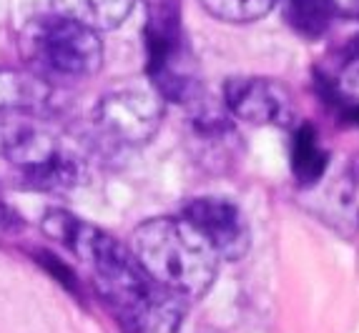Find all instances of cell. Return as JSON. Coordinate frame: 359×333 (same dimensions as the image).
Returning a JSON list of instances; mask_svg holds the SVG:
<instances>
[{
    "label": "cell",
    "mask_w": 359,
    "mask_h": 333,
    "mask_svg": "<svg viewBox=\"0 0 359 333\" xmlns=\"http://www.w3.org/2000/svg\"><path fill=\"white\" fill-rule=\"evenodd\" d=\"M181 218H186L201 236L214 246L222 261L244 258L249 250V223L239 206H233L226 198H194L184 206Z\"/></svg>",
    "instance_id": "obj_8"
},
{
    "label": "cell",
    "mask_w": 359,
    "mask_h": 333,
    "mask_svg": "<svg viewBox=\"0 0 359 333\" xmlns=\"http://www.w3.org/2000/svg\"><path fill=\"white\" fill-rule=\"evenodd\" d=\"M330 168V153L319 143V133L311 123H302L292 136V171L302 188H311L324 178Z\"/></svg>",
    "instance_id": "obj_11"
},
{
    "label": "cell",
    "mask_w": 359,
    "mask_h": 333,
    "mask_svg": "<svg viewBox=\"0 0 359 333\" xmlns=\"http://www.w3.org/2000/svg\"><path fill=\"white\" fill-rule=\"evenodd\" d=\"M90 263L93 283L123 333H176L186 298L166 291L146 274L131 248L101 228L83 223L71 246Z\"/></svg>",
    "instance_id": "obj_1"
},
{
    "label": "cell",
    "mask_w": 359,
    "mask_h": 333,
    "mask_svg": "<svg viewBox=\"0 0 359 333\" xmlns=\"http://www.w3.org/2000/svg\"><path fill=\"white\" fill-rule=\"evenodd\" d=\"M224 108L249 125H289L294 118V101L287 85L259 76L229 78L224 83Z\"/></svg>",
    "instance_id": "obj_7"
},
{
    "label": "cell",
    "mask_w": 359,
    "mask_h": 333,
    "mask_svg": "<svg viewBox=\"0 0 359 333\" xmlns=\"http://www.w3.org/2000/svg\"><path fill=\"white\" fill-rule=\"evenodd\" d=\"M334 18L359 20V0H330Z\"/></svg>",
    "instance_id": "obj_16"
},
{
    "label": "cell",
    "mask_w": 359,
    "mask_h": 333,
    "mask_svg": "<svg viewBox=\"0 0 359 333\" xmlns=\"http://www.w3.org/2000/svg\"><path fill=\"white\" fill-rule=\"evenodd\" d=\"M339 113H341V118L349 120V123L357 125V128H359V103H357V101H354V103H347V106H341V108H339Z\"/></svg>",
    "instance_id": "obj_17"
},
{
    "label": "cell",
    "mask_w": 359,
    "mask_h": 333,
    "mask_svg": "<svg viewBox=\"0 0 359 333\" xmlns=\"http://www.w3.org/2000/svg\"><path fill=\"white\" fill-rule=\"evenodd\" d=\"M23 50L33 73L48 83L93 78L103 66L101 33L55 13L28 23Z\"/></svg>",
    "instance_id": "obj_5"
},
{
    "label": "cell",
    "mask_w": 359,
    "mask_h": 333,
    "mask_svg": "<svg viewBox=\"0 0 359 333\" xmlns=\"http://www.w3.org/2000/svg\"><path fill=\"white\" fill-rule=\"evenodd\" d=\"M53 101V83L33 71H13L0 68V113L3 111H23L41 113L48 111Z\"/></svg>",
    "instance_id": "obj_9"
},
{
    "label": "cell",
    "mask_w": 359,
    "mask_h": 333,
    "mask_svg": "<svg viewBox=\"0 0 359 333\" xmlns=\"http://www.w3.org/2000/svg\"><path fill=\"white\" fill-rule=\"evenodd\" d=\"M144 48L151 88L161 101L189 108L204 95L181 0H144Z\"/></svg>",
    "instance_id": "obj_3"
},
{
    "label": "cell",
    "mask_w": 359,
    "mask_h": 333,
    "mask_svg": "<svg viewBox=\"0 0 359 333\" xmlns=\"http://www.w3.org/2000/svg\"><path fill=\"white\" fill-rule=\"evenodd\" d=\"M131 253L166 291L194 301L209 293L219 271V253L181 215L149 218L133 231Z\"/></svg>",
    "instance_id": "obj_2"
},
{
    "label": "cell",
    "mask_w": 359,
    "mask_h": 333,
    "mask_svg": "<svg viewBox=\"0 0 359 333\" xmlns=\"http://www.w3.org/2000/svg\"><path fill=\"white\" fill-rule=\"evenodd\" d=\"M332 193H334L332 198H334L337 215L341 218V223L357 228L359 226V153L341 171Z\"/></svg>",
    "instance_id": "obj_14"
},
{
    "label": "cell",
    "mask_w": 359,
    "mask_h": 333,
    "mask_svg": "<svg viewBox=\"0 0 359 333\" xmlns=\"http://www.w3.org/2000/svg\"><path fill=\"white\" fill-rule=\"evenodd\" d=\"M206 15L231 25L257 23L276 8V0H198Z\"/></svg>",
    "instance_id": "obj_13"
},
{
    "label": "cell",
    "mask_w": 359,
    "mask_h": 333,
    "mask_svg": "<svg viewBox=\"0 0 359 333\" xmlns=\"http://www.w3.org/2000/svg\"><path fill=\"white\" fill-rule=\"evenodd\" d=\"M0 158L20 171V178L38 190L63 193L83 180V161L66 148L41 113H0Z\"/></svg>",
    "instance_id": "obj_4"
},
{
    "label": "cell",
    "mask_w": 359,
    "mask_h": 333,
    "mask_svg": "<svg viewBox=\"0 0 359 333\" xmlns=\"http://www.w3.org/2000/svg\"><path fill=\"white\" fill-rule=\"evenodd\" d=\"M276 6L284 23L304 41H319L334 20L330 0H276Z\"/></svg>",
    "instance_id": "obj_12"
},
{
    "label": "cell",
    "mask_w": 359,
    "mask_h": 333,
    "mask_svg": "<svg viewBox=\"0 0 359 333\" xmlns=\"http://www.w3.org/2000/svg\"><path fill=\"white\" fill-rule=\"evenodd\" d=\"M163 120V101L156 90L126 88L101 98L96 108L98 133L118 146H146Z\"/></svg>",
    "instance_id": "obj_6"
},
{
    "label": "cell",
    "mask_w": 359,
    "mask_h": 333,
    "mask_svg": "<svg viewBox=\"0 0 359 333\" xmlns=\"http://www.w3.org/2000/svg\"><path fill=\"white\" fill-rule=\"evenodd\" d=\"M38 263H41L46 271H48L50 276H53L58 283H63L71 293H78V278L76 274H73L71 268H68L66 261H60L58 256H53L50 250H38Z\"/></svg>",
    "instance_id": "obj_15"
},
{
    "label": "cell",
    "mask_w": 359,
    "mask_h": 333,
    "mask_svg": "<svg viewBox=\"0 0 359 333\" xmlns=\"http://www.w3.org/2000/svg\"><path fill=\"white\" fill-rule=\"evenodd\" d=\"M136 0H50L55 15L86 25V28L106 33L118 28L131 15Z\"/></svg>",
    "instance_id": "obj_10"
}]
</instances>
